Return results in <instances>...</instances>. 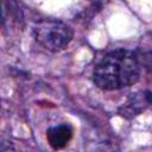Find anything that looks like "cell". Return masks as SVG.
Instances as JSON below:
<instances>
[{"instance_id": "4", "label": "cell", "mask_w": 152, "mask_h": 152, "mask_svg": "<svg viewBox=\"0 0 152 152\" xmlns=\"http://www.w3.org/2000/svg\"><path fill=\"white\" fill-rule=\"evenodd\" d=\"M72 134H74L72 127L69 124L63 122V124L55 125V126H51L50 128H48L46 139H48L49 145L53 150L58 151V150H63L68 146V144L70 142V140L72 138Z\"/></svg>"}, {"instance_id": "1", "label": "cell", "mask_w": 152, "mask_h": 152, "mask_svg": "<svg viewBox=\"0 0 152 152\" xmlns=\"http://www.w3.org/2000/svg\"><path fill=\"white\" fill-rule=\"evenodd\" d=\"M140 75L139 56L128 49H116L106 53L95 65L93 81L102 90H119L135 84Z\"/></svg>"}, {"instance_id": "5", "label": "cell", "mask_w": 152, "mask_h": 152, "mask_svg": "<svg viewBox=\"0 0 152 152\" xmlns=\"http://www.w3.org/2000/svg\"><path fill=\"white\" fill-rule=\"evenodd\" d=\"M0 152H17V150L8 139H0Z\"/></svg>"}, {"instance_id": "3", "label": "cell", "mask_w": 152, "mask_h": 152, "mask_svg": "<svg viewBox=\"0 0 152 152\" xmlns=\"http://www.w3.org/2000/svg\"><path fill=\"white\" fill-rule=\"evenodd\" d=\"M151 104V93L148 90L132 94L125 103L119 108V114L132 119L137 115H139L141 112H144L148 106Z\"/></svg>"}, {"instance_id": "2", "label": "cell", "mask_w": 152, "mask_h": 152, "mask_svg": "<svg viewBox=\"0 0 152 152\" xmlns=\"http://www.w3.org/2000/svg\"><path fill=\"white\" fill-rule=\"evenodd\" d=\"M32 34L39 45L51 52L65 50L74 38V31L66 23L52 18L37 21L32 27Z\"/></svg>"}]
</instances>
